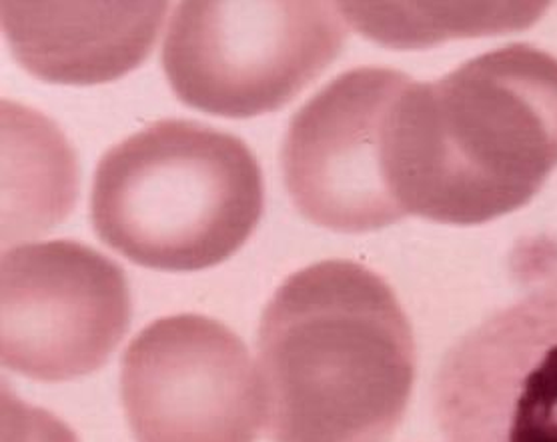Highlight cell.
Returning a JSON list of instances; mask_svg holds the SVG:
<instances>
[{
    "label": "cell",
    "instance_id": "5b68a950",
    "mask_svg": "<svg viewBox=\"0 0 557 442\" xmlns=\"http://www.w3.org/2000/svg\"><path fill=\"white\" fill-rule=\"evenodd\" d=\"M133 315L123 268L75 240L2 254L0 356L42 382L81 379L109 361Z\"/></svg>",
    "mask_w": 557,
    "mask_h": 442
},
{
    "label": "cell",
    "instance_id": "30bf717a",
    "mask_svg": "<svg viewBox=\"0 0 557 442\" xmlns=\"http://www.w3.org/2000/svg\"><path fill=\"white\" fill-rule=\"evenodd\" d=\"M342 14L359 33L393 49H418L437 40L466 35H497L528 28L545 4H387L342 2Z\"/></svg>",
    "mask_w": 557,
    "mask_h": 442
},
{
    "label": "cell",
    "instance_id": "ba28073f",
    "mask_svg": "<svg viewBox=\"0 0 557 442\" xmlns=\"http://www.w3.org/2000/svg\"><path fill=\"white\" fill-rule=\"evenodd\" d=\"M406 78L385 66L354 68L293 114L281 159L305 218L351 235L404 218L387 177V125Z\"/></svg>",
    "mask_w": 557,
    "mask_h": 442
},
{
    "label": "cell",
    "instance_id": "6da1fadb",
    "mask_svg": "<svg viewBox=\"0 0 557 442\" xmlns=\"http://www.w3.org/2000/svg\"><path fill=\"white\" fill-rule=\"evenodd\" d=\"M404 215L471 227L532 201L557 168V59L509 45L435 83L407 78L389 121Z\"/></svg>",
    "mask_w": 557,
    "mask_h": 442
},
{
    "label": "cell",
    "instance_id": "8992f818",
    "mask_svg": "<svg viewBox=\"0 0 557 442\" xmlns=\"http://www.w3.org/2000/svg\"><path fill=\"white\" fill-rule=\"evenodd\" d=\"M121 396L137 442H257L265 425L245 342L203 315L140 330L123 354Z\"/></svg>",
    "mask_w": 557,
    "mask_h": 442
},
{
    "label": "cell",
    "instance_id": "9c48e42d",
    "mask_svg": "<svg viewBox=\"0 0 557 442\" xmlns=\"http://www.w3.org/2000/svg\"><path fill=\"white\" fill-rule=\"evenodd\" d=\"M157 0H4L2 35L30 75L54 85H101L135 71L165 21Z\"/></svg>",
    "mask_w": 557,
    "mask_h": 442
},
{
    "label": "cell",
    "instance_id": "52a82bcc",
    "mask_svg": "<svg viewBox=\"0 0 557 442\" xmlns=\"http://www.w3.org/2000/svg\"><path fill=\"white\" fill-rule=\"evenodd\" d=\"M433 411L445 442H557V273L449 349Z\"/></svg>",
    "mask_w": 557,
    "mask_h": 442
},
{
    "label": "cell",
    "instance_id": "3957f363",
    "mask_svg": "<svg viewBox=\"0 0 557 442\" xmlns=\"http://www.w3.org/2000/svg\"><path fill=\"white\" fill-rule=\"evenodd\" d=\"M263 215V175L251 149L195 121H159L102 154L90 218L99 239L154 270L221 265Z\"/></svg>",
    "mask_w": 557,
    "mask_h": 442
},
{
    "label": "cell",
    "instance_id": "8fae6325",
    "mask_svg": "<svg viewBox=\"0 0 557 442\" xmlns=\"http://www.w3.org/2000/svg\"><path fill=\"white\" fill-rule=\"evenodd\" d=\"M4 442H78L59 418L4 392Z\"/></svg>",
    "mask_w": 557,
    "mask_h": 442
},
{
    "label": "cell",
    "instance_id": "277c9868",
    "mask_svg": "<svg viewBox=\"0 0 557 442\" xmlns=\"http://www.w3.org/2000/svg\"><path fill=\"white\" fill-rule=\"evenodd\" d=\"M335 9L323 0L181 2L163 45L169 85L203 113H273L339 56L347 25Z\"/></svg>",
    "mask_w": 557,
    "mask_h": 442
},
{
    "label": "cell",
    "instance_id": "7a4b0ae2",
    "mask_svg": "<svg viewBox=\"0 0 557 442\" xmlns=\"http://www.w3.org/2000/svg\"><path fill=\"white\" fill-rule=\"evenodd\" d=\"M257 346L273 442H387L406 417L413 330L368 266L297 270L267 304Z\"/></svg>",
    "mask_w": 557,
    "mask_h": 442
}]
</instances>
